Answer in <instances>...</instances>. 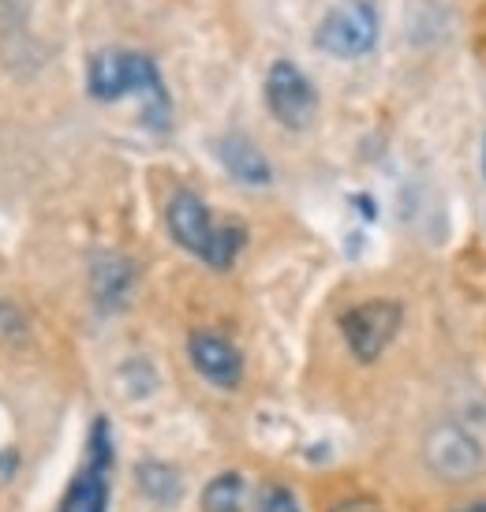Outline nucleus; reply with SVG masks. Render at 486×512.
I'll list each match as a JSON object with an SVG mask.
<instances>
[{
  "label": "nucleus",
  "mask_w": 486,
  "mask_h": 512,
  "mask_svg": "<svg viewBox=\"0 0 486 512\" xmlns=\"http://www.w3.org/2000/svg\"><path fill=\"white\" fill-rule=\"evenodd\" d=\"M135 292V266L120 255H101L90 270V296L98 311H124Z\"/></svg>",
  "instance_id": "obj_9"
},
{
  "label": "nucleus",
  "mask_w": 486,
  "mask_h": 512,
  "mask_svg": "<svg viewBox=\"0 0 486 512\" xmlns=\"http://www.w3.org/2000/svg\"><path fill=\"white\" fill-rule=\"evenodd\" d=\"M266 105L277 124H285L288 131H303L318 116V90L300 64L273 60L266 72Z\"/></svg>",
  "instance_id": "obj_5"
},
{
  "label": "nucleus",
  "mask_w": 486,
  "mask_h": 512,
  "mask_svg": "<svg viewBox=\"0 0 486 512\" xmlns=\"http://www.w3.org/2000/svg\"><path fill=\"white\" fill-rule=\"evenodd\" d=\"M139 483H143V490L146 494H154V498H161V501H169V498H176V471H169V468H161V464H143L139 468Z\"/></svg>",
  "instance_id": "obj_12"
},
{
  "label": "nucleus",
  "mask_w": 486,
  "mask_h": 512,
  "mask_svg": "<svg viewBox=\"0 0 486 512\" xmlns=\"http://www.w3.org/2000/svg\"><path fill=\"white\" fill-rule=\"evenodd\" d=\"M109 468H113V434L109 423L98 419L90 430V456L83 471L72 479L60 512H105L109 509Z\"/></svg>",
  "instance_id": "obj_6"
},
{
  "label": "nucleus",
  "mask_w": 486,
  "mask_h": 512,
  "mask_svg": "<svg viewBox=\"0 0 486 512\" xmlns=\"http://www.w3.org/2000/svg\"><path fill=\"white\" fill-rule=\"evenodd\" d=\"M483 165H486V154H483Z\"/></svg>",
  "instance_id": "obj_16"
},
{
  "label": "nucleus",
  "mask_w": 486,
  "mask_h": 512,
  "mask_svg": "<svg viewBox=\"0 0 486 512\" xmlns=\"http://www.w3.org/2000/svg\"><path fill=\"white\" fill-rule=\"evenodd\" d=\"M378 27L382 23H378V8L371 0H344L322 15V23L315 30V45L337 60L367 57L378 45Z\"/></svg>",
  "instance_id": "obj_3"
},
{
  "label": "nucleus",
  "mask_w": 486,
  "mask_h": 512,
  "mask_svg": "<svg viewBox=\"0 0 486 512\" xmlns=\"http://www.w3.org/2000/svg\"><path fill=\"white\" fill-rule=\"evenodd\" d=\"M258 512H303L296 494L281 483H270L262 490V501H258Z\"/></svg>",
  "instance_id": "obj_13"
},
{
  "label": "nucleus",
  "mask_w": 486,
  "mask_h": 512,
  "mask_svg": "<svg viewBox=\"0 0 486 512\" xmlns=\"http://www.w3.org/2000/svg\"><path fill=\"white\" fill-rule=\"evenodd\" d=\"M457 512H486V501H475V505H464V509Z\"/></svg>",
  "instance_id": "obj_15"
},
{
  "label": "nucleus",
  "mask_w": 486,
  "mask_h": 512,
  "mask_svg": "<svg viewBox=\"0 0 486 512\" xmlns=\"http://www.w3.org/2000/svg\"><path fill=\"white\" fill-rule=\"evenodd\" d=\"M404 307L397 299H363L341 314V333L359 363H374L401 333Z\"/></svg>",
  "instance_id": "obj_4"
},
{
  "label": "nucleus",
  "mask_w": 486,
  "mask_h": 512,
  "mask_svg": "<svg viewBox=\"0 0 486 512\" xmlns=\"http://www.w3.org/2000/svg\"><path fill=\"white\" fill-rule=\"evenodd\" d=\"M217 157H221V165L229 169V176L236 184H243V187L273 184L270 161H266V154H262L247 135H225V139L217 143Z\"/></svg>",
  "instance_id": "obj_10"
},
{
  "label": "nucleus",
  "mask_w": 486,
  "mask_h": 512,
  "mask_svg": "<svg viewBox=\"0 0 486 512\" xmlns=\"http://www.w3.org/2000/svg\"><path fill=\"white\" fill-rule=\"evenodd\" d=\"M187 356L195 363L202 378L217 389H236L243 382V356L240 348L229 341V337H221L214 329H195L191 337H187Z\"/></svg>",
  "instance_id": "obj_7"
},
{
  "label": "nucleus",
  "mask_w": 486,
  "mask_h": 512,
  "mask_svg": "<svg viewBox=\"0 0 486 512\" xmlns=\"http://www.w3.org/2000/svg\"><path fill=\"white\" fill-rule=\"evenodd\" d=\"M86 90L94 101H120L135 94L143 98V124L154 131H165L172 120V101L165 90L154 57L135 49H101L90 57L86 68Z\"/></svg>",
  "instance_id": "obj_1"
},
{
  "label": "nucleus",
  "mask_w": 486,
  "mask_h": 512,
  "mask_svg": "<svg viewBox=\"0 0 486 512\" xmlns=\"http://www.w3.org/2000/svg\"><path fill=\"white\" fill-rule=\"evenodd\" d=\"M479 441L472 434H464L460 427H438L430 430L427 438V464L445 479H464L479 468Z\"/></svg>",
  "instance_id": "obj_8"
},
{
  "label": "nucleus",
  "mask_w": 486,
  "mask_h": 512,
  "mask_svg": "<svg viewBox=\"0 0 486 512\" xmlns=\"http://www.w3.org/2000/svg\"><path fill=\"white\" fill-rule=\"evenodd\" d=\"M165 225H169L172 240L195 258H202L210 270H229L247 243V228L240 221H214L210 206L195 191L172 195L169 210H165Z\"/></svg>",
  "instance_id": "obj_2"
},
{
  "label": "nucleus",
  "mask_w": 486,
  "mask_h": 512,
  "mask_svg": "<svg viewBox=\"0 0 486 512\" xmlns=\"http://www.w3.org/2000/svg\"><path fill=\"white\" fill-rule=\"evenodd\" d=\"M333 512H382V505H374L367 498H352V501H341Z\"/></svg>",
  "instance_id": "obj_14"
},
{
  "label": "nucleus",
  "mask_w": 486,
  "mask_h": 512,
  "mask_svg": "<svg viewBox=\"0 0 486 512\" xmlns=\"http://www.w3.org/2000/svg\"><path fill=\"white\" fill-rule=\"evenodd\" d=\"M247 483L240 471H221L202 490V512H243Z\"/></svg>",
  "instance_id": "obj_11"
}]
</instances>
